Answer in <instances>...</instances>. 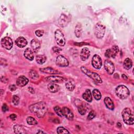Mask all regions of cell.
Returning a JSON list of instances; mask_svg holds the SVG:
<instances>
[{
	"instance_id": "33",
	"label": "cell",
	"mask_w": 134,
	"mask_h": 134,
	"mask_svg": "<svg viewBox=\"0 0 134 134\" xmlns=\"http://www.w3.org/2000/svg\"><path fill=\"white\" fill-rule=\"evenodd\" d=\"M53 109H54V110L55 113H56V114L58 116H60L61 117L63 116V113H62V109H61V108L60 107H59V106H55L53 108Z\"/></svg>"
},
{
	"instance_id": "25",
	"label": "cell",
	"mask_w": 134,
	"mask_h": 134,
	"mask_svg": "<svg viewBox=\"0 0 134 134\" xmlns=\"http://www.w3.org/2000/svg\"><path fill=\"white\" fill-rule=\"evenodd\" d=\"M74 33L77 38H80L81 36L82 33V28L81 24L78 23L76 25L74 30Z\"/></svg>"
},
{
	"instance_id": "9",
	"label": "cell",
	"mask_w": 134,
	"mask_h": 134,
	"mask_svg": "<svg viewBox=\"0 0 134 134\" xmlns=\"http://www.w3.org/2000/svg\"><path fill=\"white\" fill-rule=\"evenodd\" d=\"M92 64L94 68L99 69L102 66V60L100 56L94 54L92 59Z\"/></svg>"
},
{
	"instance_id": "26",
	"label": "cell",
	"mask_w": 134,
	"mask_h": 134,
	"mask_svg": "<svg viewBox=\"0 0 134 134\" xmlns=\"http://www.w3.org/2000/svg\"><path fill=\"white\" fill-rule=\"evenodd\" d=\"M132 62L130 58H127L124 60L123 63V66L124 69L126 70H129L132 67Z\"/></svg>"
},
{
	"instance_id": "18",
	"label": "cell",
	"mask_w": 134,
	"mask_h": 134,
	"mask_svg": "<svg viewBox=\"0 0 134 134\" xmlns=\"http://www.w3.org/2000/svg\"><path fill=\"white\" fill-rule=\"evenodd\" d=\"M30 45H31V47L32 49V50L35 52H37L40 47V41H39V40L37 39H33L30 42Z\"/></svg>"
},
{
	"instance_id": "17",
	"label": "cell",
	"mask_w": 134,
	"mask_h": 134,
	"mask_svg": "<svg viewBox=\"0 0 134 134\" xmlns=\"http://www.w3.org/2000/svg\"><path fill=\"white\" fill-rule=\"evenodd\" d=\"M29 80L25 76L21 75L18 77L16 81V84L19 86H24L28 82Z\"/></svg>"
},
{
	"instance_id": "11",
	"label": "cell",
	"mask_w": 134,
	"mask_h": 134,
	"mask_svg": "<svg viewBox=\"0 0 134 134\" xmlns=\"http://www.w3.org/2000/svg\"><path fill=\"white\" fill-rule=\"evenodd\" d=\"M46 80L50 83H61L64 82L65 81V79L60 76H57V75H53L47 77Z\"/></svg>"
},
{
	"instance_id": "21",
	"label": "cell",
	"mask_w": 134,
	"mask_h": 134,
	"mask_svg": "<svg viewBox=\"0 0 134 134\" xmlns=\"http://www.w3.org/2000/svg\"><path fill=\"white\" fill-rule=\"evenodd\" d=\"M24 54L25 57L29 60L31 61L34 58L33 51L29 48H27L25 49V50L24 52Z\"/></svg>"
},
{
	"instance_id": "15",
	"label": "cell",
	"mask_w": 134,
	"mask_h": 134,
	"mask_svg": "<svg viewBox=\"0 0 134 134\" xmlns=\"http://www.w3.org/2000/svg\"><path fill=\"white\" fill-rule=\"evenodd\" d=\"M69 21V20L68 17L66 15L62 14L59 19V24L60 26L61 27H64L68 25Z\"/></svg>"
},
{
	"instance_id": "13",
	"label": "cell",
	"mask_w": 134,
	"mask_h": 134,
	"mask_svg": "<svg viewBox=\"0 0 134 134\" xmlns=\"http://www.w3.org/2000/svg\"><path fill=\"white\" fill-rule=\"evenodd\" d=\"M90 55V51L87 47L83 48L80 53V58L82 61L87 60Z\"/></svg>"
},
{
	"instance_id": "10",
	"label": "cell",
	"mask_w": 134,
	"mask_h": 134,
	"mask_svg": "<svg viewBox=\"0 0 134 134\" xmlns=\"http://www.w3.org/2000/svg\"><path fill=\"white\" fill-rule=\"evenodd\" d=\"M1 44L7 50H10L13 47V42L10 38L5 37L1 39Z\"/></svg>"
},
{
	"instance_id": "16",
	"label": "cell",
	"mask_w": 134,
	"mask_h": 134,
	"mask_svg": "<svg viewBox=\"0 0 134 134\" xmlns=\"http://www.w3.org/2000/svg\"><path fill=\"white\" fill-rule=\"evenodd\" d=\"M40 71H41L42 72L47 73V74H60L61 73L59 71H58L51 67H49V66L46 67V68H40Z\"/></svg>"
},
{
	"instance_id": "43",
	"label": "cell",
	"mask_w": 134,
	"mask_h": 134,
	"mask_svg": "<svg viewBox=\"0 0 134 134\" xmlns=\"http://www.w3.org/2000/svg\"><path fill=\"white\" fill-rule=\"evenodd\" d=\"M122 77L124 80H127V79H128L127 76L125 74H123L122 75Z\"/></svg>"
},
{
	"instance_id": "19",
	"label": "cell",
	"mask_w": 134,
	"mask_h": 134,
	"mask_svg": "<svg viewBox=\"0 0 134 134\" xmlns=\"http://www.w3.org/2000/svg\"><path fill=\"white\" fill-rule=\"evenodd\" d=\"M15 43L18 47L24 48L27 44V41L23 37H19L15 40Z\"/></svg>"
},
{
	"instance_id": "37",
	"label": "cell",
	"mask_w": 134,
	"mask_h": 134,
	"mask_svg": "<svg viewBox=\"0 0 134 134\" xmlns=\"http://www.w3.org/2000/svg\"><path fill=\"white\" fill-rule=\"evenodd\" d=\"M36 35L38 37H41L44 34V31L42 30H37L35 31Z\"/></svg>"
},
{
	"instance_id": "39",
	"label": "cell",
	"mask_w": 134,
	"mask_h": 134,
	"mask_svg": "<svg viewBox=\"0 0 134 134\" xmlns=\"http://www.w3.org/2000/svg\"><path fill=\"white\" fill-rule=\"evenodd\" d=\"M2 109V110H3V112H6V111H7L9 110V108L6 104H4L3 105Z\"/></svg>"
},
{
	"instance_id": "40",
	"label": "cell",
	"mask_w": 134,
	"mask_h": 134,
	"mask_svg": "<svg viewBox=\"0 0 134 134\" xmlns=\"http://www.w3.org/2000/svg\"><path fill=\"white\" fill-rule=\"evenodd\" d=\"M9 89L11 91H14L16 90V87L15 85L13 84V85H10L9 86Z\"/></svg>"
},
{
	"instance_id": "14",
	"label": "cell",
	"mask_w": 134,
	"mask_h": 134,
	"mask_svg": "<svg viewBox=\"0 0 134 134\" xmlns=\"http://www.w3.org/2000/svg\"><path fill=\"white\" fill-rule=\"evenodd\" d=\"M63 116H65L69 120H72L73 119V114L71 110L67 107H63L62 108Z\"/></svg>"
},
{
	"instance_id": "20",
	"label": "cell",
	"mask_w": 134,
	"mask_h": 134,
	"mask_svg": "<svg viewBox=\"0 0 134 134\" xmlns=\"http://www.w3.org/2000/svg\"><path fill=\"white\" fill-rule=\"evenodd\" d=\"M47 87L51 93H56L60 90V86L54 83H50L48 84Z\"/></svg>"
},
{
	"instance_id": "4",
	"label": "cell",
	"mask_w": 134,
	"mask_h": 134,
	"mask_svg": "<svg viewBox=\"0 0 134 134\" xmlns=\"http://www.w3.org/2000/svg\"><path fill=\"white\" fill-rule=\"evenodd\" d=\"M116 95L120 99L126 98L130 94L128 88L125 85H120L118 86L115 90Z\"/></svg>"
},
{
	"instance_id": "6",
	"label": "cell",
	"mask_w": 134,
	"mask_h": 134,
	"mask_svg": "<svg viewBox=\"0 0 134 134\" xmlns=\"http://www.w3.org/2000/svg\"><path fill=\"white\" fill-rule=\"evenodd\" d=\"M55 39L57 43L60 46H64L65 43V39L63 33L59 29L55 30L54 33Z\"/></svg>"
},
{
	"instance_id": "3",
	"label": "cell",
	"mask_w": 134,
	"mask_h": 134,
	"mask_svg": "<svg viewBox=\"0 0 134 134\" xmlns=\"http://www.w3.org/2000/svg\"><path fill=\"white\" fill-rule=\"evenodd\" d=\"M81 70L83 73H84L87 76H88V77L91 78L96 83H102V80L100 76L97 73L92 72L90 70L87 69L86 67L83 66H81Z\"/></svg>"
},
{
	"instance_id": "41",
	"label": "cell",
	"mask_w": 134,
	"mask_h": 134,
	"mask_svg": "<svg viewBox=\"0 0 134 134\" xmlns=\"http://www.w3.org/2000/svg\"><path fill=\"white\" fill-rule=\"evenodd\" d=\"M9 117H10V118L12 120H15L16 119V117H17V116H16L15 114H11V115L9 116Z\"/></svg>"
},
{
	"instance_id": "2",
	"label": "cell",
	"mask_w": 134,
	"mask_h": 134,
	"mask_svg": "<svg viewBox=\"0 0 134 134\" xmlns=\"http://www.w3.org/2000/svg\"><path fill=\"white\" fill-rule=\"evenodd\" d=\"M124 121L127 125H133L134 123V116L131 109L129 108H125L121 113Z\"/></svg>"
},
{
	"instance_id": "29",
	"label": "cell",
	"mask_w": 134,
	"mask_h": 134,
	"mask_svg": "<svg viewBox=\"0 0 134 134\" xmlns=\"http://www.w3.org/2000/svg\"><path fill=\"white\" fill-rule=\"evenodd\" d=\"M27 122L30 125H36L38 124L37 120L31 116H28L27 118Z\"/></svg>"
},
{
	"instance_id": "8",
	"label": "cell",
	"mask_w": 134,
	"mask_h": 134,
	"mask_svg": "<svg viewBox=\"0 0 134 134\" xmlns=\"http://www.w3.org/2000/svg\"><path fill=\"white\" fill-rule=\"evenodd\" d=\"M55 63L58 66L61 67L68 66L69 64V62L67 59L62 55H59L57 56Z\"/></svg>"
},
{
	"instance_id": "34",
	"label": "cell",
	"mask_w": 134,
	"mask_h": 134,
	"mask_svg": "<svg viewBox=\"0 0 134 134\" xmlns=\"http://www.w3.org/2000/svg\"><path fill=\"white\" fill-rule=\"evenodd\" d=\"M58 133H69L70 132L65 128L63 127H59L57 128Z\"/></svg>"
},
{
	"instance_id": "36",
	"label": "cell",
	"mask_w": 134,
	"mask_h": 134,
	"mask_svg": "<svg viewBox=\"0 0 134 134\" xmlns=\"http://www.w3.org/2000/svg\"><path fill=\"white\" fill-rule=\"evenodd\" d=\"M95 116H96L95 112L93 110H92L89 113V114L87 116V119L91 120V119H93L95 117Z\"/></svg>"
},
{
	"instance_id": "32",
	"label": "cell",
	"mask_w": 134,
	"mask_h": 134,
	"mask_svg": "<svg viewBox=\"0 0 134 134\" xmlns=\"http://www.w3.org/2000/svg\"><path fill=\"white\" fill-rule=\"evenodd\" d=\"M77 110L79 113L81 115H84L85 114L86 112V108L85 107V106L83 105H81L77 107Z\"/></svg>"
},
{
	"instance_id": "28",
	"label": "cell",
	"mask_w": 134,
	"mask_h": 134,
	"mask_svg": "<svg viewBox=\"0 0 134 134\" xmlns=\"http://www.w3.org/2000/svg\"><path fill=\"white\" fill-rule=\"evenodd\" d=\"M93 96L96 100H99L102 98V94L100 91L97 89H94L93 92Z\"/></svg>"
},
{
	"instance_id": "22",
	"label": "cell",
	"mask_w": 134,
	"mask_h": 134,
	"mask_svg": "<svg viewBox=\"0 0 134 134\" xmlns=\"http://www.w3.org/2000/svg\"><path fill=\"white\" fill-rule=\"evenodd\" d=\"M104 103L107 108L110 110H114V104L111 99L109 97H106L104 99Z\"/></svg>"
},
{
	"instance_id": "38",
	"label": "cell",
	"mask_w": 134,
	"mask_h": 134,
	"mask_svg": "<svg viewBox=\"0 0 134 134\" xmlns=\"http://www.w3.org/2000/svg\"><path fill=\"white\" fill-rule=\"evenodd\" d=\"M52 50L54 52L56 53H59L60 51H61L62 49L59 47H54L52 48Z\"/></svg>"
},
{
	"instance_id": "45",
	"label": "cell",
	"mask_w": 134,
	"mask_h": 134,
	"mask_svg": "<svg viewBox=\"0 0 134 134\" xmlns=\"http://www.w3.org/2000/svg\"><path fill=\"white\" fill-rule=\"evenodd\" d=\"M37 133H44V132H43V131H38Z\"/></svg>"
},
{
	"instance_id": "30",
	"label": "cell",
	"mask_w": 134,
	"mask_h": 134,
	"mask_svg": "<svg viewBox=\"0 0 134 134\" xmlns=\"http://www.w3.org/2000/svg\"><path fill=\"white\" fill-rule=\"evenodd\" d=\"M66 88L70 91H72L75 88V85L72 81H68L65 84Z\"/></svg>"
},
{
	"instance_id": "7",
	"label": "cell",
	"mask_w": 134,
	"mask_h": 134,
	"mask_svg": "<svg viewBox=\"0 0 134 134\" xmlns=\"http://www.w3.org/2000/svg\"><path fill=\"white\" fill-rule=\"evenodd\" d=\"M119 52V48L117 46H113L111 48L108 49L106 50L105 55L108 58H115L118 52Z\"/></svg>"
},
{
	"instance_id": "12",
	"label": "cell",
	"mask_w": 134,
	"mask_h": 134,
	"mask_svg": "<svg viewBox=\"0 0 134 134\" xmlns=\"http://www.w3.org/2000/svg\"><path fill=\"white\" fill-rule=\"evenodd\" d=\"M104 68L109 74H112L115 71V66L114 63L109 60L105 61Z\"/></svg>"
},
{
	"instance_id": "44",
	"label": "cell",
	"mask_w": 134,
	"mask_h": 134,
	"mask_svg": "<svg viewBox=\"0 0 134 134\" xmlns=\"http://www.w3.org/2000/svg\"><path fill=\"white\" fill-rule=\"evenodd\" d=\"M117 127H118L119 128L121 127V124L120 122H118V123L117 124Z\"/></svg>"
},
{
	"instance_id": "23",
	"label": "cell",
	"mask_w": 134,
	"mask_h": 134,
	"mask_svg": "<svg viewBox=\"0 0 134 134\" xmlns=\"http://www.w3.org/2000/svg\"><path fill=\"white\" fill-rule=\"evenodd\" d=\"M82 97L88 102H91L92 101V95L91 91L89 89L86 90L84 93L82 95Z\"/></svg>"
},
{
	"instance_id": "27",
	"label": "cell",
	"mask_w": 134,
	"mask_h": 134,
	"mask_svg": "<svg viewBox=\"0 0 134 134\" xmlns=\"http://www.w3.org/2000/svg\"><path fill=\"white\" fill-rule=\"evenodd\" d=\"M46 59H47V57L44 55H42V54L38 55L36 57V62L39 64H43L46 62Z\"/></svg>"
},
{
	"instance_id": "1",
	"label": "cell",
	"mask_w": 134,
	"mask_h": 134,
	"mask_svg": "<svg viewBox=\"0 0 134 134\" xmlns=\"http://www.w3.org/2000/svg\"><path fill=\"white\" fill-rule=\"evenodd\" d=\"M29 108L31 113H34L37 117L39 118L43 117L48 110L47 104L42 102L30 105Z\"/></svg>"
},
{
	"instance_id": "42",
	"label": "cell",
	"mask_w": 134,
	"mask_h": 134,
	"mask_svg": "<svg viewBox=\"0 0 134 134\" xmlns=\"http://www.w3.org/2000/svg\"><path fill=\"white\" fill-rule=\"evenodd\" d=\"M28 91H29L30 93H35L34 90L33 88L31 87H28Z\"/></svg>"
},
{
	"instance_id": "35",
	"label": "cell",
	"mask_w": 134,
	"mask_h": 134,
	"mask_svg": "<svg viewBox=\"0 0 134 134\" xmlns=\"http://www.w3.org/2000/svg\"><path fill=\"white\" fill-rule=\"evenodd\" d=\"M19 102V98L17 95H14L12 98V103L14 105H18Z\"/></svg>"
},
{
	"instance_id": "5",
	"label": "cell",
	"mask_w": 134,
	"mask_h": 134,
	"mask_svg": "<svg viewBox=\"0 0 134 134\" xmlns=\"http://www.w3.org/2000/svg\"><path fill=\"white\" fill-rule=\"evenodd\" d=\"M106 27L101 23H97L94 27V34L95 36L98 38H102L105 33Z\"/></svg>"
},
{
	"instance_id": "24",
	"label": "cell",
	"mask_w": 134,
	"mask_h": 134,
	"mask_svg": "<svg viewBox=\"0 0 134 134\" xmlns=\"http://www.w3.org/2000/svg\"><path fill=\"white\" fill-rule=\"evenodd\" d=\"M14 130L15 133H21V134H24L26 133V131L24 128L19 125H15L14 126Z\"/></svg>"
},
{
	"instance_id": "31",
	"label": "cell",
	"mask_w": 134,
	"mask_h": 134,
	"mask_svg": "<svg viewBox=\"0 0 134 134\" xmlns=\"http://www.w3.org/2000/svg\"><path fill=\"white\" fill-rule=\"evenodd\" d=\"M29 76L31 79H33V80H36L37 79H38L39 77V75L37 73V72L35 70H31L29 72Z\"/></svg>"
}]
</instances>
